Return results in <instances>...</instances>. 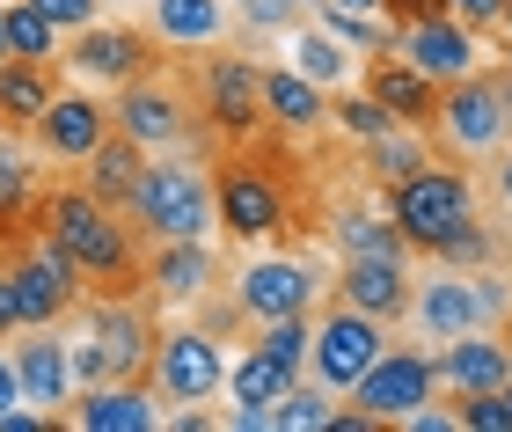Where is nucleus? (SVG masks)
Returning a JSON list of instances; mask_svg holds the SVG:
<instances>
[{"instance_id":"nucleus-1","label":"nucleus","mask_w":512,"mask_h":432,"mask_svg":"<svg viewBox=\"0 0 512 432\" xmlns=\"http://www.w3.org/2000/svg\"><path fill=\"white\" fill-rule=\"evenodd\" d=\"M37 227L81 264V279L96 286V293H147L139 227L118 206L88 198L81 184H37Z\"/></svg>"},{"instance_id":"nucleus-2","label":"nucleus","mask_w":512,"mask_h":432,"mask_svg":"<svg viewBox=\"0 0 512 432\" xmlns=\"http://www.w3.org/2000/svg\"><path fill=\"white\" fill-rule=\"evenodd\" d=\"M125 220L139 227L147 242H169V235H205L213 227V176H205L191 154H147L139 184L125 198Z\"/></svg>"},{"instance_id":"nucleus-3","label":"nucleus","mask_w":512,"mask_h":432,"mask_svg":"<svg viewBox=\"0 0 512 432\" xmlns=\"http://www.w3.org/2000/svg\"><path fill=\"white\" fill-rule=\"evenodd\" d=\"M8 286H15V315H22V330H52V323H66V315L88 301L81 264L66 257V249L44 235V227H30V235H15V242H8Z\"/></svg>"},{"instance_id":"nucleus-4","label":"nucleus","mask_w":512,"mask_h":432,"mask_svg":"<svg viewBox=\"0 0 512 432\" xmlns=\"http://www.w3.org/2000/svg\"><path fill=\"white\" fill-rule=\"evenodd\" d=\"M469 213H476V176L461 162H425L417 176L388 184V220H395V235L410 242V257H432L439 235L461 227Z\"/></svg>"},{"instance_id":"nucleus-5","label":"nucleus","mask_w":512,"mask_h":432,"mask_svg":"<svg viewBox=\"0 0 512 432\" xmlns=\"http://www.w3.org/2000/svg\"><path fill=\"white\" fill-rule=\"evenodd\" d=\"M213 213L235 242H278L293 227V198H286V169H271L264 154H227L213 176Z\"/></svg>"},{"instance_id":"nucleus-6","label":"nucleus","mask_w":512,"mask_h":432,"mask_svg":"<svg viewBox=\"0 0 512 432\" xmlns=\"http://www.w3.org/2000/svg\"><path fill=\"white\" fill-rule=\"evenodd\" d=\"M505 132H512V110L498 96V74L476 66V74H461V81L439 88V110H432L425 140H432V154L447 147V162H476V154H491Z\"/></svg>"},{"instance_id":"nucleus-7","label":"nucleus","mask_w":512,"mask_h":432,"mask_svg":"<svg viewBox=\"0 0 512 432\" xmlns=\"http://www.w3.org/2000/svg\"><path fill=\"white\" fill-rule=\"evenodd\" d=\"M198 118L213 140H256L264 132V66L242 52H213L198 66Z\"/></svg>"},{"instance_id":"nucleus-8","label":"nucleus","mask_w":512,"mask_h":432,"mask_svg":"<svg viewBox=\"0 0 512 432\" xmlns=\"http://www.w3.org/2000/svg\"><path fill=\"white\" fill-rule=\"evenodd\" d=\"M381 345H388V323H374V315H359V308L337 301V308L308 330V374H315V389L352 396V381L381 359Z\"/></svg>"},{"instance_id":"nucleus-9","label":"nucleus","mask_w":512,"mask_h":432,"mask_svg":"<svg viewBox=\"0 0 512 432\" xmlns=\"http://www.w3.org/2000/svg\"><path fill=\"white\" fill-rule=\"evenodd\" d=\"M110 118H118V132H132L139 147H183V140H213L205 132V118H198V103L191 96H176V88H161L154 74H139V81H125L118 88V103H110Z\"/></svg>"},{"instance_id":"nucleus-10","label":"nucleus","mask_w":512,"mask_h":432,"mask_svg":"<svg viewBox=\"0 0 512 432\" xmlns=\"http://www.w3.org/2000/svg\"><path fill=\"white\" fill-rule=\"evenodd\" d=\"M439 389V374H432V352H403V345H381V359L352 381V403L366 418H381V425H403L417 403H432Z\"/></svg>"},{"instance_id":"nucleus-11","label":"nucleus","mask_w":512,"mask_h":432,"mask_svg":"<svg viewBox=\"0 0 512 432\" xmlns=\"http://www.w3.org/2000/svg\"><path fill=\"white\" fill-rule=\"evenodd\" d=\"M154 389L169 403H205L227 381V359H220V337L213 330H161L154 345Z\"/></svg>"},{"instance_id":"nucleus-12","label":"nucleus","mask_w":512,"mask_h":432,"mask_svg":"<svg viewBox=\"0 0 512 432\" xmlns=\"http://www.w3.org/2000/svg\"><path fill=\"white\" fill-rule=\"evenodd\" d=\"M66 66H81L88 81H110L125 88L139 74H154V30H118V22H88V30H74V44L59 52Z\"/></svg>"},{"instance_id":"nucleus-13","label":"nucleus","mask_w":512,"mask_h":432,"mask_svg":"<svg viewBox=\"0 0 512 432\" xmlns=\"http://www.w3.org/2000/svg\"><path fill=\"white\" fill-rule=\"evenodd\" d=\"M395 52H403L425 81H461V74H476L483 52H476V30H461L454 15H425V22H403L395 30Z\"/></svg>"},{"instance_id":"nucleus-14","label":"nucleus","mask_w":512,"mask_h":432,"mask_svg":"<svg viewBox=\"0 0 512 432\" xmlns=\"http://www.w3.org/2000/svg\"><path fill=\"white\" fill-rule=\"evenodd\" d=\"M315 293H322V286H315V271L300 264V257H264V264L242 271L235 308L249 315V323H271V315H308Z\"/></svg>"},{"instance_id":"nucleus-15","label":"nucleus","mask_w":512,"mask_h":432,"mask_svg":"<svg viewBox=\"0 0 512 432\" xmlns=\"http://www.w3.org/2000/svg\"><path fill=\"white\" fill-rule=\"evenodd\" d=\"M205 286H213L205 235H169L147 249V301L154 308H191V301H205Z\"/></svg>"},{"instance_id":"nucleus-16","label":"nucleus","mask_w":512,"mask_h":432,"mask_svg":"<svg viewBox=\"0 0 512 432\" xmlns=\"http://www.w3.org/2000/svg\"><path fill=\"white\" fill-rule=\"evenodd\" d=\"M410 264H395V257H344L337 271V301L344 308H359V315H374V323H403L410 315Z\"/></svg>"},{"instance_id":"nucleus-17","label":"nucleus","mask_w":512,"mask_h":432,"mask_svg":"<svg viewBox=\"0 0 512 432\" xmlns=\"http://www.w3.org/2000/svg\"><path fill=\"white\" fill-rule=\"evenodd\" d=\"M432 374L447 381L454 396H476V389H505L512 381V345L491 330H461V337H439L432 352Z\"/></svg>"},{"instance_id":"nucleus-18","label":"nucleus","mask_w":512,"mask_h":432,"mask_svg":"<svg viewBox=\"0 0 512 432\" xmlns=\"http://www.w3.org/2000/svg\"><path fill=\"white\" fill-rule=\"evenodd\" d=\"M110 125H118V118H110V103H103V96H81V88H59V96L44 103V118H37L30 132H37V147L52 154V162H81V154L96 147Z\"/></svg>"},{"instance_id":"nucleus-19","label":"nucleus","mask_w":512,"mask_h":432,"mask_svg":"<svg viewBox=\"0 0 512 432\" xmlns=\"http://www.w3.org/2000/svg\"><path fill=\"white\" fill-rule=\"evenodd\" d=\"M359 88L388 110L395 125H417V132H425L432 110H439V81H425L403 52H374V59H366V74H359Z\"/></svg>"},{"instance_id":"nucleus-20","label":"nucleus","mask_w":512,"mask_h":432,"mask_svg":"<svg viewBox=\"0 0 512 432\" xmlns=\"http://www.w3.org/2000/svg\"><path fill=\"white\" fill-rule=\"evenodd\" d=\"M139 169H147V147H139L132 132H118V125H110L103 140L81 154V191L125 213V198H132V184H139Z\"/></svg>"},{"instance_id":"nucleus-21","label":"nucleus","mask_w":512,"mask_h":432,"mask_svg":"<svg viewBox=\"0 0 512 432\" xmlns=\"http://www.w3.org/2000/svg\"><path fill=\"white\" fill-rule=\"evenodd\" d=\"M66 425H81V432H154L147 381H103V389H81V403L66 411Z\"/></svg>"},{"instance_id":"nucleus-22","label":"nucleus","mask_w":512,"mask_h":432,"mask_svg":"<svg viewBox=\"0 0 512 432\" xmlns=\"http://www.w3.org/2000/svg\"><path fill=\"white\" fill-rule=\"evenodd\" d=\"M410 323L425 330V337H461V330H476L469 271H447V264H439V279L410 286Z\"/></svg>"},{"instance_id":"nucleus-23","label":"nucleus","mask_w":512,"mask_h":432,"mask_svg":"<svg viewBox=\"0 0 512 432\" xmlns=\"http://www.w3.org/2000/svg\"><path fill=\"white\" fill-rule=\"evenodd\" d=\"M59 59H0V125L8 132H30L44 118V103L59 96Z\"/></svg>"},{"instance_id":"nucleus-24","label":"nucleus","mask_w":512,"mask_h":432,"mask_svg":"<svg viewBox=\"0 0 512 432\" xmlns=\"http://www.w3.org/2000/svg\"><path fill=\"white\" fill-rule=\"evenodd\" d=\"M8 367H15V389L30 396L37 411H44V403H66V396H74V367H66V345H59L52 330H30V345H15Z\"/></svg>"},{"instance_id":"nucleus-25","label":"nucleus","mask_w":512,"mask_h":432,"mask_svg":"<svg viewBox=\"0 0 512 432\" xmlns=\"http://www.w3.org/2000/svg\"><path fill=\"white\" fill-rule=\"evenodd\" d=\"M322 118H330V96L293 74V66H264V125L271 132H315Z\"/></svg>"},{"instance_id":"nucleus-26","label":"nucleus","mask_w":512,"mask_h":432,"mask_svg":"<svg viewBox=\"0 0 512 432\" xmlns=\"http://www.w3.org/2000/svg\"><path fill=\"white\" fill-rule=\"evenodd\" d=\"M147 30H154V44L198 52V44H220V30H227V8H220V0H154Z\"/></svg>"},{"instance_id":"nucleus-27","label":"nucleus","mask_w":512,"mask_h":432,"mask_svg":"<svg viewBox=\"0 0 512 432\" xmlns=\"http://www.w3.org/2000/svg\"><path fill=\"white\" fill-rule=\"evenodd\" d=\"M425 162H439L432 154V140L417 125H388L381 140H366V169H374V184L388 191V184H403V176H417Z\"/></svg>"},{"instance_id":"nucleus-28","label":"nucleus","mask_w":512,"mask_h":432,"mask_svg":"<svg viewBox=\"0 0 512 432\" xmlns=\"http://www.w3.org/2000/svg\"><path fill=\"white\" fill-rule=\"evenodd\" d=\"M293 74H308L315 88H352V44H337L330 30H300L293 37Z\"/></svg>"},{"instance_id":"nucleus-29","label":"nucleus","mask_w":512,"mask_h":432,"mask_svg":"<svg viewBox=\"0 0 512 432\" xmlns=\"http://www.w3.org/2000/svg\"><path fill=\"white\" fill-rule=\"evenodd\" d=\"M337 249L344 257H395V264H410V242L395 235L388 213H344L337 220Z\"/></svg>"},{"instance_id":"nucleus-30","label":"nucleus","mask_w":512,"mask_h":432,"mask_svg":"<svg viewBox=\"0 0 512 432\" xmlns=\"http://www.w3.org/2000/svg\"><path fill=\"white\" fill-rule=\"evenodd\" d=\"M0 30H8V59H59V22H44L30 0L0 8Z\"/></svg>"},{"instance_id":"nucleus-31","label":"nucleus","mask_w":512,"mask_h":432,"mask_svg":"<svg viewBox=\"0 0 512 432\" xmlns=\"http://www.w3.org/2000/svg\"><path fill=\"white\" fill-rule=\"evenodd\" d=\"M227 381H235V403H278V396H286L300 374L286 367V359H271V352H249V359H242V367L227 374Z\"/></svg>"},{"instance_id":"nucleus-32","label":"nucleus","mask_w":512,"mask_h":432,"mask_svg":"<svg viewBox=\"0 0 512 432\" xmlns=\"http://www.w3.org/2000/svg\"><path fill=\"white\" fill-rule=\"evenodd\" d=\"M432 257L447 264V271H483V264L498 257V235H491V227H483V220L469 213L461 227H447V235H439V249H432Z\"/></svg>"},{"instance_id":"nucleus-33","label":"nucleus","mask_w":512,"mask_h":432,"mask_svg":"<svg viewBox=\"0 0 512 432\" xmlns=\"http://www.w3.org/2000/svg\"><path fill=\"white\" fill-rule=\"evenodd\" d=\"M315 30H330L337 44H352V52H388V30L366 8H330V0H315Z\"/></svg>"},{"instance_id":"nucleus-34","label":"nucleus","mask_w":512,"mask_h":432,"mask_svg":"<svg viewBox=\"0 0 512 432\" xmlns=\"http://www.w3.org/2000/svg\"><path fill=\"white\" fill-rule=\"evenodd\" d=\"M256 352L286 359L293 374H308V315H271V323H256Z\"/></svg>"},{"instance_id":"nucleus-35","label":"nucleus","mask_w":512,"mask_h":432,"mask_svg":"<svg viewBox=\"0 0 512 432\" xmlns=\"http://www.w3.org/2000/svg\"><path fill=\"white\" fill-rule=\"evenodd\" d=\"M330 118H337L344 132H352V140H359V147H366V140H381V132L395 125V118H388V110H381L374 96H366V88H337V103H330Z\"/></svg>"},{"instance_id":"nucleus-36","label":"nucleus","mask_w":512,"mask_h":432,"mask_svg":"<svg viewBox=\"0 0 512 432\" xmlns=\"http://www.w3.org/2000/svg\"><path fill=\"white\" fill-rule=\"evenodd\" d=\"M322 425H330V389H300L293 381L278 396V432H322Z\"/></svg>"},{"instance_id":"nucleus-37","label":"nucleus","mask_w":512,"mask_h":432,"mask_svg":"<svg viewBox=\"0 0 512 432\" xmlns=\"http://www.w3.org/2000/svg\"><path fill=\"white\" fill-rule=\"evenodd\" d=\"M454 425H461V432H512V418H505V396H498V389H476V396H461Z\"/></svg>"},{"instance_id":"nucleus-38","label":"nucleus","mask_w":512,"mask_h":432,"mask_svg":"<svg viewBox=\"0 0 512 432\" xmlns=\"http://www.w3.org/2000/svg\"><path fill=\"white\" fill-rule=\"evenodd\" d=\"M469 301H476V330H491V323H505L512 286H505V279H491V271H469Z\"/></svg>"},{"instance_id":"nucleus-39","label":"nucleus","mask_w":512,"mask_h":432,"mask_svg":"<svg viewBox=\"0 0 512 432\" xmlns=\"http://www.w3.org/2000/svg\"><path fill=\"white\" fill-rule=\"evenodd\" d=\"M30 8H37L44 22H59V30H88L103 0H30Z\"/></svg>"},{"instance_id":"nucleus-40","label":"nucleus","mask_w":512,"mask_h":432,"mask_svg":"<svg viewBox=\"0 0 512 432\" xmlns=\"http://www.w3.org/2000/svg\"><path fill=\"white\" fill-rule=\"evenodd\" d=\"M242 22L249 30H286V22H300V0H242Z\"/></svg>"},{"instance_id":"nucleus-41","label":"nucleus","mask_w":512,"mask_h":432,"mask_svg":"<svg viewBox=\"0 0 512 432\" xmlns=\"http://www.w3.org/2000/svg\"><path fill=\"white\" fill-rule=\"evenodd\" d=\"M447 15L461 22V30H498V15H505V0H447Z\"/></svg>"},{"instance_id":"nucleus-42","label":"nucleus","mask_w":512,"mask_h":432,"mask_svg":"<svg viewBox=\"0 0 512 432\" xmlns=\"http://www.w3.org/2000/svg\"><path fill=\"white\" fill-rule=\"evenodd\" d=\"M491 184H498V198L512 206V140H498V147H491Z\"/></svg>"},{"instance_id":"nucleus-43","label":"nucleus","mask_w":512,"mask_h":432,"mask_svg":"<svg viewBox=\"0 0 512 432\" xmlns=\"http://www.w3.org/2000/svg\"><path fill=\"white\" fill-rule=\"evenodd\" d=\"M22 315H15V286H8V264H0V337H15Z\"/></svg>"},{"instance_id":"nucleus-44","label":"nucleus","mask_w":512,"mask_h":432,"mask_svg":"<svg viewBox=\"0 0 512 432\" xmlns=\"http://www.w3.org/2000/svg\"><path fill=\"white\" fill-rule=\"evenodd\" d=\"M322 432H381V418H366V411H330V425Z\"/></svg>"},{"instance_id":"nucleus-45","label":"nucleus","mask_w":512,"mask_h":432,"mask_svg":"<svg viewBox=\"0 0 512 432\" xmlns=\"http://www.w3.org/2000/svg\"><path fill=\"white\" fill-rule=\"evenodd\" d=\"M15 396H22V389H15V367H8V359H0V411H8Z\"/></svg>"},{"instance_id":"nucleus-46","label":"nucleus","mask_w":512,"mask_h":432,"mask_svg":"<svg viewBox=\"0 0 512 432\" xmlns=\"http://www.w3.org/2000/svg\"><path fill=\"white\" fill-rule=\"evenodd\" d=\"M330 8H366V15H374V8H381V0H330Z\"/></svg>"},{"instance_id":"nucleus-47","label":"nucleus","mask_w":512,"mask_h":432,"mask_svg":"<svg viewBox=\"0 0 512 432\" xmlns=\"http://www.w3.org/2000/svg\"><path fill=\"white\" fill-rule=\"evenodd\" d=\"M498 96H505V110H512V74H498Z\"/></svg>"},{"instance_id":"nucleus-48","label":"nucleus","mask_w":512,"mask_h":432,"mask_svg":"<svg viewBox=\"0 0 512 432\" xmlns=\"http://www.w3.org/2000/svg\"><path fill=\"white\" fill-rule=\"evenodd\" d=\"M498 30H505V37H512V0H505V15H498Z\"/></svg>"},{"instance_id":"nucleus-49","label":"nucleus","mask_w":512,"mask_h":432,"mask_svg":"<svg viewBox=\"0 0 512 432\" xmlns=\"http://www.w3.org/2000/svg\"><path fill=\"white\" fill-rule=\"evenodd\" d=\"M498 396H505V418H512V381H505V389H498Z\"/></svg>"},{"instance_id":"nucleus-50","label":"nucleus","mask_w":512,"mask_h":432,"mask_svg":"<svg viewBox=\"0 0 512 432\" xmlns=\"http://www.w3.org/2000/svg\"><path fill=\"white\" fill-rule=\"evenodd\" d=\"M505 345H512V308H505Z\"/></svg>"},{"instance_id":"nucleus-51","label":"nucleus","mask_w":512,"mask_h":432,"mask_svg":"<svg viewBox=\"0 0 512 432\" xmlns=\"http://www.w3.org/2000/svg\"><path fill=\"white\" fill-rule=\"evenodd\" d=\"M0 59H8V30H0Z\"/></svg>"},{"instance_id":"nucleus-52","label":"nucleus","mask_w":512,"mask_h":432,"mask_svg":"<svg viewBox=\"0 0 512 432\" xmlns=\"http://www.w3.org/2000/svg\"><path fill=\"white\" fill-rule=\"evenodd\" d=\"M505 74H512V52H505Z\"/></svg>"}]
</instances>
